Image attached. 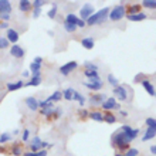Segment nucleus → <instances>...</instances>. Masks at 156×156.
Listing matches in <instances>:
<instances>
[{
	"label": "nucleus",
	"mask_w": 156,
	"mask_h": 156,
	"mask_svg": "<svg viewBox=\"0 0 156 156\" xmlns=\"http://www.w3.org/2000/svg\"><path fill=\"white\" fill-rule=\"evenodd\" d=\"M121 115H122V116H128V112L126 111H121Z\"/></svg>",
	"instance_id": "obj_54"
},
{
	"label": "nucleus",
	"mask_w": 156,
	"mask_h": 156,
	"mask_svg": "<svg viewBox=\"0 0 156 156\" xmlns=\"http://www.w3.org/2000/svg\"><path fill=\"white\" fill-rule=\"evenodd\" d=\"M23 152V148H21V144H14L10 149V153H13L14 156H20Z\"/></svg>",
	"instance_id": "obj_23"
},
{
	"label": "nucleus",
	"mask_w": 156,
	"mask_h": 156,
	"mask_svg": "<svg viewBox=\"0 0 156 156\" xmlns=\"http://www.w3.org/2000/svg\"><path fill=\"white\" fill-rule=\"evenodd\" d=\"M78 20H80V17H78L77 14H74V13H70V14L66 16V23H70V24H73V26H77Z\"/></svg>",
	"instance_id": "obj_20"
},
{
	"label": "nucleus",
	"mask_w": 156,
	"mask_h": 156,
	"mask_svg": "<svg viewBox=\"0 0 156 156\" xmlns=\"http://www.w3.org/2000/svg\"><path fill=\"white\" fill-rule=\"evenodd\" d=\"M0 19H2L3 21H6V23H7V21L10 20V14H0Z\"/></svg>",
	"instance_id": "obj_47"
},
{
	"label": "nucleus",
	"mask_w": 156,
	"mask_h": 156,
	"mask_svg": "<svg viewBox=\"0 0 156 156\" xmlns=\"http://www.w3.org/2000/svg\"><path fill=\"white\" fill-rule=\"evenodd\" d=\"M115 156H123V153H115Z\"/></svg>",
	"instance_id": "obj_56"
},
{
	"label": "nucleus",
	"mask_w": 156,
	"mask_h": 156,
	"mask_svg": "<svg viewBox=\"0 0 156 156\" xmlns=\"http://www.w3.org/2000/svg\"><path fill=\"white\" fill-rule=\"evenodd\" d=\"M105 99H107L105 94H94V95H91L90 102L94 104V105H102Z\"/></svg>",
	"instance_id": "obj_12"
},
{
	"label": "nucleus",
	"mask_w": 156,
	"mask_h": 156,
	"mask_svg": "<svg viewBox=\"0 0 156 156\" xmlns=\"http://www.w3.org/2000/svg\"><path fill=\"white\" fill-rule=\"evenodd\" d=\"M73 99H75V101H78L80 102V105H84L85 104V98L82 97V94H80V92H77V91H74V94H73Z\"/></svg>",
	"instance_id": "obj_30"
},
{
	"label": "nucleus",
	"mask_w": 156,
	"mask_h": 156,
	"mask_svg": "<svg viewBox=\"0 0 156 156\" xmlns=\"http://www.w3.org/2000/svg\"><path fill=\"white\" fill-rule=\"evenodd\" d=\"M30 70H31V73H37V71L41 70V66L40 64H36V62H31L30 64Z\"/></svg>",
	"instance_id": "obj_41"
},
{
	"label": "nucleus",
	"mask_w": 156,
	"mask_h": 156,
	"mask_svg": "<svg viewBox=\"0 0 156 156\" xmlns=\"http://www.w3.org/2000/svg\"><path fill=\"white\" fill-rule=\"evenodd\" d=\"M12 3L9 0H0V14H10Z\"/></svg>",
	"instance_id": "obj_11"
},
{
	"label": "nucleus",
	"mask_w": 156,
	"mask_h": 156,
	"mask_svg": "<svg viewBox=\"0 0 156 156\" xmlns=\"http://www.w3.org/2000/svg\"><path fill=\"white\" fill-rule=\"evenodd\" d=\"M138 153H139V151H138V149H129V151H128V152L125 153L123 156H138Z\"/></svg>",
	"instance_id": "obj_43"
},
{
	"label": "nucleus",
	"mask_w": 156,
	"mask_h": 156,
	"mask_svg": "<svg viewBox=\"0 0 156 156\" xmlns=\"http://www.w3.org/2000/svg\"><path fill=\"white\" fill-rule=\"evenodd\" d=\"M61 98H62V92L61 91H55L53 95H50L48 98H47V101H48V102H54V101L57 102V101H60Z\"/></svg>",
	"instance_id": "obj_24"
},
{
	"label": "nucleus",
	"mask_w": 156,
	"mask_h": 156,
	"mask_svg": "<svg viewBox=\"0 0 156 156\" xmlns=\"http://www.w3.org/2000/svg\"><path fill=\"white\" fill-rule=\"evenodd\" d=\"M77 67H78L77 61H68L67 64L60 67V73H61L62 75H68V74H71L73 71L77 70Z\"/></svg>",
	"instance_id": "obj_5"
},
{
	"label": "nucleus",
	"mask_w": 156,
	"mask_h": 156,
	"mask_svg": "<svg viewBox=\"0 0 156 156\" xmlns=\"http://www.w3.org/2000/svg\"><path fill=\"white\" fill-rule=\"evenodd\" d=\"M31 4H33L34 9H41V6L44 4V2H43V0H34Z\"/></svg>",
	"instance_id": "obj_44"
},
{
	"label": "nucleus",
	"mask_w": 156,
	"mask_h": 156,
	"mask_svg": "<svg viewBox=\"0 0 156 156\" xmlns=\"http://www.w3.org/2000/svg\"><path fill=\"white\" fill-rule=\"evenodd\" d=\"M155 75H156V74H155Z\"/></svg>",
	"instance_id": "obj_58"
},
{
	"label": "nucleus",
	"mask_w": 156,
	"mask_h": 156,
	"mask_svg": "<svg viewBox=\"0 0 156 156\" xmlns=\"http://www.w3.org/2000/svg\"><path fill=\"white\" fill-rule=\"evenodd\" d=\"M9 140H12V133L10 132H4V133H2L0 135V144H7Z\"/></svg>",
	"instance_id": "obj_31"
},
{
	"label": "nucleus",
	"mask_w": 156,
	"mask_h": 156,
	"mask_svg": "<svg viewBox=\"0 0 156 156\" xmlns=\"http://www.w3.org/2000/svg\"><path fill=\"white\" fill-rule=\"evenodd\" d=\"M24 102H26V105H27V108L31 109V111H37L38 109V101L34 98V97H27Z\"/></svg>",
	"instance_id": "obj_13"
},
{
	"label": "nucleus",
	"mask_w": 156,
	"mask_h": 156,
	"mask_svg": "<svg viewBox=\"0 0 156 156\" xmlns=\"http://www.w3.org/2000/svg\"><path fill=\"white\" fill-rule=\"evenodd\" d=\"M41 84V77H31L30 78V81L24 85H29V87H37Z\"/></svg>",
	"instance_id": "obj_28"
},
{
	"label": "nucleus",
	"mask_w": 156,
	"mask_h": 156,
	"mask_svg": "<svg viewBox=\"0 0 156 156\" xmlns=\"http://www.w3.org/2000/svg\"><path fill=\"white\" fill-rule=\"evenodd\" d=\"M10 45V43H9V40L6 37H0V50H6Z\"/></svg>",
	"instance_id": "obj_37"
},
{
	"label": "nucleus",
	"mask_w": 156,
	"mask_h": 156,
	"mask_svg": "<svg viewBox=\"0 0 156 156\" xmlns=\"http://www.w3.org/2000/svg\"><path fill=\"white\" fill-rule=\"evenodd\" d=\"M112 145L118 149L119 152L123 153V151H126L128 149L129 139H128L126 135H125L122 131H118L116 133H114V136H112Z\"/></svg>",
	"instance_id": "obj_1"
},
{
	"label": "nucleus",
	"mask_w": 156,
	"mask_h": 156,
	"mask_svg": "<svg viewBox=\"0 0 156 156\" xmlns=\"http://www.w3.org/2000/svg\"><path fill=\"white\" fill-rule=\"evenodd\" d=\"M155 97H156V92H155Z\"/></svg>",
	"instance_id": "obj_57"
},
{
	"label": "nucleus",
	"mask_w": 156,
	"mask_h": 156,
	"mask_svg": "<svg viewBox=\"0 0 156 156\" xmlns=\"http://www.w3.org/2000/svg\"><path fill=\"white\" fill-rule=\"evenodd\" d=\"M123 16H126V7H125L123 4H118V6H115V7L109 12L108 19L112 21H118V20H121V19H123Z\"/></svg>",
	"instance_id": "obj_2"
},
{
	"label": "nucleus",
	"mask_w": 156,
	"mask_h": 156,
	"mask_svg": "<svg viewBox=\"0 0 156 156\" xmlns=\"http://www.w3.org/2000/svg\"><path fill=\"white\" fill-rule=\"evenodd\" d=\"M81 45L85 50H92L94 48V45H95V41H94L92 37H84L81 40Z\"/></svg>",
	"instance_id": "obj_15"
},
{
	"label": "nucleus",
	"mask_w": 156,
	"mask_h": 156,
	"mask_svg": "<svg viewBox=\"0 0 156 156\" xmlns=\"http://www.w3.org/2000/svg\"><path fill=\"white\" fill-rule=\"evenodd\" d=\"M33 62H36V64H40V66H41V64H43V58H41V57H36L33 60Z\"/></svg>",
	"instance_id": "obj_49"
},
{
	"label": "nucleus",
	"mask_w": 156,
	"mask_h": 156,
	"mask_svg": "<svg viewBox=\"0 0 156 156\" xmlns=\"http://www.w3.org/2000/svg\"><path fill=\"white\" fill-rule=\"evenodd\" d=\"M126 17L129 21H142L146 19V14L140 12V13H136V14H129V16H126Z\"/></svg>",
	"instance_id": "obj_17"
},
{
	"label": "nucleus",
	"mask_w": 156,
	"mask_h": 156,
	"mask_svg": "<svg viewBox=\"0 0 156 156\" xmlns=\"http://www.w3.org/2000/svg\"><path fill=\"white\" fill-rule=\"evenodd\" d=\"M55 14H57V4H53V7L48 10L47 16H48L50 19H54V17H55Z\"/></svg>",
	"instance_id": "obj_38"
},
{
	"label": "nucleus",
	"mask_w": 156,
	"mask_h": 156,
	"mask_svg": "<svg viewBox=\"0 0 156 156\" xmlns=\"http://www.w3.org/2000/svg\"><path fill=\"white\" fill-rule=\"evenodd\" d=\"M64 30L68 31V33H74L75 30H77V26H73L70 23H64Z\"/></svg>",
	"instance_id": "obj_39"
},
{
	"label": "nucleus",
	"mask_w": 156,
	"mask_h": 156,
	"mask_svg": "<svg viewBox=\"0 0 156 156\" xmlns=\"http://www.w3.org/2000/svg\"><path fill=\"white\" fill-rule=\"evenodd\" d=\"M142 84V87H144L145 90H146V92H148L149 95H153L155 97V92H156V90H155V87H153V84L151 81H148V80H144V81L140 82Z\"/></svg>",
	"instance_id": "obj_16"
},
{
	"label": "nucleus",
	"mask_w": 156,
	"mask_h": 156,
	"mask_svg": "<svg viewBox=\"0 0 156 156\" xmlns=\"http://www.w3.org/2000/svg\"><path fill=\"white\" fill-rule=\"evenodd\" d=\"M85 70H94V71H98V66H95L94 62H88V61H85Z\"/></svg>",
	"instance_id": "obj_40"
},
{
	"label": "nucleus",
	"mask_w": 156,
	"mask_h": 156,
	"mask_svg": "<svg viewBox=\"0 0 156 156\" xmlns=\"http://www.w3.org/2000/svg\"><path fill=\"white\" fill-rule=\"evenodd\" d=\"M73 94H74V90L67 88V90L62 91V98L67 99V101H73Z\"/></svg>",
	"instance_id": "obj_29"
},
{
	"label": "nucleus",
	"mask_w": 156,
	"mask_h": 156,
	"mask_svg": "<svg viewBox=\"0 0 156 156\" xmlns=\"http://www.w3.org/2000/svg\"><path fill=\"white\" fill-rule=\"evenodd\" d=\"M24 87V82L21 81H16V82H9L7 84V90L9 91H17V90H20V88H23Z\"/></svg>",
	"instance_id": "obj_18"
},
{
	"label": "nucleus",
	"mask_w": 156,
	"mask_h": 156,
	"mask_svg": "<svg viewBox=\"0 0 156 156\" xmlns=\"http://www.w3.org/2000/svg\"><path fill=\"white\" fill-rule=\"evenodd\" d=\"M33 77H41L40 71H37V73H33Z\"/></svg>",
	"instance_id": "obj_53"
},
{
	"label": "nucleus",
	"mask_w": 156,
	"mask_h": 156,
	"mask_svg": "<svg viewBox=\"0 0 156 156\" xmlns=\"http://www.w3.org/2000/svg\"><path fill=\"white\" fill-rule=\"evenodd\" d=\"M85 26H87V23H85V21H84V20H81V19L78 20V23H77V27H81V29H82V27H85Z\"/></svg>",
	"instance_id": "obj_48"
},
{
	"label": "nucleus",
	"mask_w": 156,
	"mask_h": 156,
	"mask_svg": "<svg viewBox=\"0 0 156 156\" xmlns=\"http://www.w3.org/2000/svg\"><path fill=\"white\" fill-rule=\"evenodd\" d=\"M99 19H101V16H99V13L97 12V13H94V14H92V16L90 17V19H88V20L85 21L87 24L88 26H94V24H98V20Z\"/></svg>",
	"instance_id": "obj_22"
},
{
	"label": "nucleus",
	"mask_w": 156,
	"mask_h": 156,
	"mask_svg": "<svg viewBox=\"0 0 156 156\" xmlns=\"http://www.w3.org/2000/svg\"><path fill=\"white\" fill-rule=\"evenodd\" d=\"M31 7H33V4L29 0H20L19 2V9H20L21 12H29Z\"/></svg>",
	"instance_id": "obj_19"
},
{
	"label": "nucleus",
	"mask_w": 156,
	"mask_h": 156,
	"mask_svg": "<svg viewBox=\"0 0 156 156\" xmlns=\"http://www.w3.org/2000/svg\"><path fill=\"white\" fill-rule=\"evenodd\" d=\"M146 126L151 128V129H155L156 131V119L155 118H146Z\"/></svg>",
	"instance_id": "obj_35"
},
{
	"label": "nucleus",
	"mask_w": 156,
	"mask_h": 156,
	"mask_svg": "<svg viewBox=\"0 0 156 156\" xmlns=\"http://www.w3.org/2000/svg\"><path fill=\"white\" fill-rule=\"evenodd\" d=\"M107 80H108V84H111L114 88H116L118 87V80H116V77L115 75H112V74H108V77H107Z\"/></svg>",
	"instance_id": "obj_32"
},
{
	"label": "nucleus",
	"mask_w": 156,
	"mask_h": 156,
	"mask_svg": "<svg viewBox=\"0 0 156 156\" xmlns=\"http://www.w3.org/2000/svg\"><path fill=\"white\" fill-rule=\"evenodd\" d=\"M151 152H152L153 155H156V145H152V146H151Z\"/></svg>",
	"instance_id": "obj_51"
},
{
	"label": "nucleus",
	"mask_w": 156,
	"mask_h": 156,
	"mask_svg": "<svg viewBox=\"0 0 156 156\" xmlns=\"http://www.w3.org/2000/svg\"><path fill=\"white\" fill-rule=\"evenodd\" d=\"M140 6L139 4H131L129 6V9L126 10V16H129V14H136V13H140Z\"/></svg>",
	"instance_id": "obj_27"
},
{
	"label": "nucleus",
	"mask_w": 156,
	"mask_h": 156,
	"mask_svg": "<svg viewBox=\"0 0 156 156\" xmlns=\"http://www.w3.org/2000/svg\"><path fill=\"white\" fill-rule=\"evenodd\" d=\"M92 14H94V7H92L90 3H85L81 7V10H80V19H81V20H84V21L88 20Z\"/></svg>",
	"instance_id": "obj_3"
},
{
	"label": "nucleus",
	"mask_w": 156,
	"mask_h": 156,
	"mask_svg": "<svg viewBox=\"0 0 156 156\" xmlns=\"http://www.w3.org/2000/svg\"><path fill=\"white\" fill-rule=\"evenodd\" d=\"M114 95H115L118 99H121V101H126L128 99V91H126V88L122 85H118L116 88H114Z\"/></svg>",
	"instance_id": "obj_8"
},
{
	"label": "nucleus",
	"mask_w": 156,
	"mask_h": 156,
	"mask_svg": "<svg viewBox=\"0 0 156 156\" xmlns=\"http://www.w3.org/2000/svg\"><path fill=\"white\" fill-rule=\"evenodd\" d=\"M142 78H144V75H142V74H139V75H136V77H135V82H142V81H144V80H142Z\"/></svg>",
	"instance_id": "obj_50"
},
{
	"label": "nucleus",
	"mask_w": 156,
	"mask_h": 156,
	"mask_svg": "<svg viewBox=\"0 0 156 156\" xmlns=\"http://www.w3.org/2000/svg\"><path fill=\"white\" fill-rule=\"evenodd\" d=\"M29 138H30V131L29 129H24V131H23V138H21V140H29Z\"/></svg>",
	"instance_id": "obj_45"
},
{
	"label": "nucleus",
	"mask_w": 156,
	"mask_h": 156,
	"mask_svg": "<svg viewBox=\"0 0 156 156\" xmlns=\"http://www.w3.org/2000/svg\"><path fill=\"white\" fill-rule=\"evenodd\" d=\"M40 13H41V9H34L33 10V17L34 19H37V17L40 16Z\"/></svg>",
	"instance_id": "obj_46"
},
{
	"label": "nucleus",
	"mask_w": 156,
	"mask_h": 156,
	"mask_svg": "<svg viewBox=\"0 0 156 156\" xmlns=\"http://www.w3.org/2000/svg\"><path fill=\"white\" fill-rule=\"evenodd\" d=\"M155 136H156V131H155V129H151V128H148V129L145 131L144 136H142V140H144V142H146V140L152 139V138H155Z\"/></svg>",
	"instance_id": "obj_21"
},
{
	"label": "nucleus",
	"mask_w": 156,
	"mask_h": 156,
	"mask_svg": "<svg viewBox=\"0 0 156 156\" xmlns=\"http://www.w3.org/2000/svg\"><path fill=\"white\" fill-rule=\"evenodd\" d=\"M24 156H47V151L41 149L40 152H26Z\"/></svg>",
	"instance_id": "obj_34"
},
{
	"label": "nucleus",
	"mask_w": 156,
	"mask_h": 156,
	"mask_svg": "<svg viewBox=\"0 0 156 156\" xmlns=\"http://www.w3.org/2000/svg\"><path fill=\"white\" fill-rule=\"evenodd\" d=\"M10 54H12L14 58H23L24 57V50L21 48L20 45L14 44V45L10 47Z\"/></svg>",
	"instance_id": "obj_9"
},
{
	"label": "nucleus",
	"mask_w": 156,
	"mask_h": 156,
	"mask_svg": "<svg viewBox=\"0 0 156 156\" xmlns=\"http://www.w3.org/2000/svg\"><path fill=\"white\" fill-rule=\"evenodd\" d=\"M6 38L9 40V43H17L19 38H20V36H19V33H17L16 30L9 29L7 33H6Z\"/></svg>",
	"instance_id": "obj_14"
},
{
	"label": "nucleus",
	"mask_w": 156,
	"mask_h": 156,
	"mask_svg": "<svg viewBox=\"0 0 156 156\" xmlns=\"http://www.w3.org/2000/svg\"><path fill=\"white\" fill-rule=\"evenodd\" d=\"M30 149H31V152H40L41 149H43V140H41L38 136L33 138L31 145H30Z\"/></svg>",
	"instance_id": "obj_10"
},
{
	"label": "nucleus",
	"mask_w": 156,
	"mask_h": 156,
	"mask_svg": "<svg viewBox=\"0 0 156 156\" xmlns=\"http://www.w3.org/2000/svg\"><path fill=\"white\" fill-rule=\"evenodd\" d=\"M121 131L126 135V138L129 139V142H132V140L138 136V133H139V129H133V128H131L129 125H123V126L121 128Z\"/></svg>",
	"instance_id": "obj_6"
},
{
	"label": "nucleus",
	"mask_w": 156,
	"mask_h": 156,
	"mask_svg": "<svg viewBox=\"0 0 156 156\" xmlns=\"http://www.w3.org/2000/svg\"><path fill=\"white\" fill-rule=\"evenodd\" d=\"M90 118L94 119V121H97V122H102L104 121V115L101 114V112H98V111L90 112Z\"/></svg>",
	"instance_id": "obj_25"
},
{
	"label": "nucleus",
	"mask_w": 156,
	"mask_h": 156,
	"mask_svg": "<svg viewBox=\"0 0 156 156\" xmlns=\"http://www.w3.org/2000/svg\"><path fill=\"white\" fill-rule=\"evenodd\" d=\"M84 85L91 91H99L104 87V84H102V80H101V78H95V80H90V81L84 82Z\"/></svg>",
	"instance_id": "obj_4"
},
{
	"label": "nucleus",
	"mask_w": 156,
	"mask_h": 156,
	"mask_svg": "<svg viewBox=\"0 0 156 156\" xmlns=\"http://www.w3.org/2000/svg\"><path fill=\"white\" fill-rule=\"evenodd\" d=\"M101 107H102L104 109L109 111V109H119V107H121V105L116 102V99L114 98V97H111V98H107V99H105Z\"/></svg>",
	"instance_id": "obj_7"
},
{
	"label": "nucleus",
	"mask_w": 156,
	"mask_h": 156,
	"mask_svg": "<svg viewBox=\"0 0 156 156\" xmlns=\"http://www.w3.org/2000/svg\"><path fill=\"white\" fill-rule=\"evenodd\" d=\"M78 115L81 116V118H90V112L87 111V109H78Z\"/></svg>",
	"instance_id": "obj_42"
},
{
	"label": "nucleus",
	"mask_w": 156,
	"mask_h": 156,
	"mask_svg": "<svg viewBox=\"0 0 156 156\" xmlns=\"http://www.w3.org/2000/svg\"><path fill=\"white\" fill-rule=\"evenodd\" d=\"M142 6L146 9H156V0H144Z\"/></svg>",
	"instance_id": "obj_33"
},
{
	"label": "nucleus",
	"mask_w": 156,
	"mask_h": 156,
	"mask_svg": "<svg viewBox=\"0 0 156 156\" xmlns=\"http://www.w3.org/2000/svg\"><path fill=\"white\" fill-rule=\"evenodd\" d=\"M104 121L107 123H115L116 122V118L112 114H107V115H104Z\"/></svg>",
	"instance_id": "obj_36"
},
{
	"label": "nucleus",
	"mask_w": 156,
	"mask_h": 156,
	"mask_svg": "<svg viewBox=\"0 0 156 156\" xmlns=\"http://www.w3.org/2000/svg\"><path fill=\"white\" fill-rule=\"evenodd\" d=\"M6 27H7V23H6V21H2V23H0V29H6Z\"/></svg>",
	"instance_id": "obj_52"
},
{
	"label": "nucleus",
	"mask_w": 156,
	"mask_h": 156,
	"mask_svg": "<svg viewBox=\"0 0 156 156\" xmlns=\"http://www.w3.org/2000/svg\"><path fill=\"white\" fill-rule=\"evenodd\" d=\"M84 75H85L88 80H95V78H99L98 71H94V70H85V71H84Z\"/></svg>",
	"instance_id": "obj_26"
},
{
	"label": "nucleus",
	"mask_w": 156,
	"mask_h": 156,
	"mask_svg": "<svg viewBox=\"0 0 156 156\" xmlns=\"http://www.w3.org/2000/svg\"><path fill=\"white\" fill-rule=\"evenodd\" d=\"M23 75H24V77H29L30 73H29V71H24V73H23Z\"/></svg>",
	"instance_id": "obj_55"
}]
</instances>
